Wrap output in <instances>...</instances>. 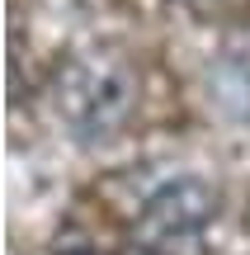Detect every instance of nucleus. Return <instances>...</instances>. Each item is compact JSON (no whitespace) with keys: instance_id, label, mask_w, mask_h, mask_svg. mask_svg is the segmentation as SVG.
Instances as JSON below:
<instances>
[{"instance_id":"1","label":"nucleus","mask_w":250,"mask_h":255,"mask_svg":"<svg viewBox=\"0 0 250 255\" xmlns=\"http://www.w3.org/2000/svg\"><path fill=\"white\" fill-rule=\"evenodd\" d=\"M47 100L76 142H109L137 109V71L113 47H76L57 62Z\"/></svg>"},{"instance_id":"2","label":"nucleus","mask_w":250,"mask_h":255,"mask_svg":"<svg viewBox=\"0 0 250 255\" xmlns=\"http://www.w3.org/2000/svg\"><path fill=\"white\" fill-rule=\"evenodd\" d=\"M213 222H217L213 184L198 175H170L137 199L128 232L142 255H208Z\"/></svg>"},{"instance_id":"3","label":"nucleus","mask_w":250,"mask_h":255,"mask_svg":"<svg viewBox=\"0 0 250 255\" xmlns=\"http://www.w3.org/2000/svg\"><path fill=\"white\" fill-rule=\"evenodd\" d=\"M213 100H217V109L227 114V119H241L250 123V62H241V57H232V62H222L213 71Z\"/></svg>"},{"instance_id":"4","label":"nucleus","mask_w":250,"mask_h":255,"mask_svg":"<svg viewBox=\"0 0 250 255\" xmlns=\"http://www.w3.org/2000/svg\"><path fill=\"white\" fill-rule=\"evenodd\" d=\"M52 255H113V251H104L94 237H85V232H76V227H66L62 237H57V246Z\"/></svg>"}]
</instances>
